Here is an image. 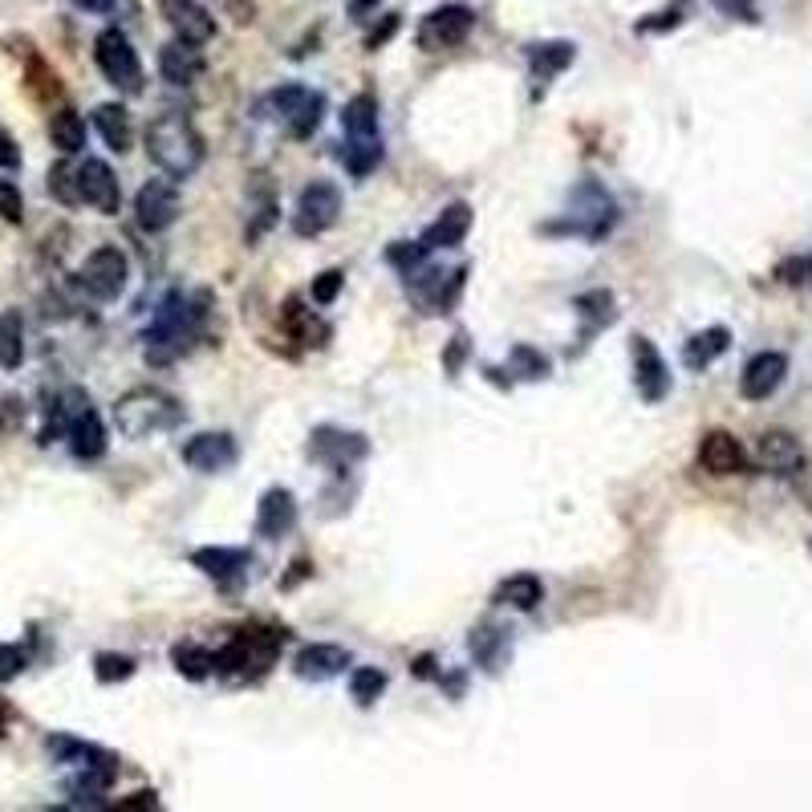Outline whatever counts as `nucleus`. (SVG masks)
<instances>
[{
    "instance_id": "nucleus-1",
    "label": "nucleus",
    "mask_w": 812,
    "mask_h": 812,
    "mask_svg": "<svg viewBox=\"0 0 812 812\" xmlns=\"http://www.w3.org/2000/svg\"><path fill=\"white\" fill-rule=\"evenodd\" d=\"M147 159L159 167L162 176L171 179H188L200 171L203 162V138L200 130L191 126L188 114H159L155 123L147 126Z\"/></svg>"
},
{
    "instance_id": "nucleus-2",
    "label": "nucleus",
    "mask_w": 812,
    "mask_h": 812,
    "mask_svg": "<svg viewBox=\"0 0 812 812\" xmlns=\"http://www.w3.org/2000/svg\"><path fill=\"white\" fill-rule=\"evenodd\" d=\"M183 423V407L176 394L159 387H135L114 402V426L126 439H150L162 431H176Z\"/></svg>"
},
{
    "instance_id": "nucleus-3",
    "label": "nucleus",
    "mask_w": 812,
    "mask_h": 812,
    "mask_svg": "<svg viewBox=\"0 0 812 812\" xmlns=\"http://www.w3.org/2000/svg\"><path fill=\"white\" fill-rule=\"evenodd\" d=\"M203 300L208 297H183V293H171L162 300L147 329V362H171V358L188 350L196 334H200Z\"/></svg>"
},
{
    "instance_id": "nucleus-4",
    "label": "nucleus",
    "mask_w": 812,
    "mask_h": 812,
    "mask_svg": "<svg viewBox=\"0 0 812 812\" xmlns=\"http://www.w3.org/2000/svg\"><path fill=\"white\" fill-rule=\"evenodd\" d=\"M285 637V630H244L224 650H215L212 671L220 678H232V683H252V678H261L276 663Z\"/></svg>"
},
{
    "instance_id": "nucleus-5",
    "label": "nucleus",
    "mask_w": 812,
    "mask_h": 812,
    "mask_svg": "<svg viewBox=\"0 0 812 812\" xmlns=\"http://www.w3.org/2000/svg\"><path fill=\"white\" fill-rule=\"evenodd\" d=\"M57 414L65 419V439L77 460H102L106 455V426H102L98 411L89 407V399L82 390H70L57 407Z\"/></svg>"
},
{
    "instance_id": "nucleus-6",
    "label": "nucleus",
    "mask_w": 812,
    "mask_h": 812,
    "mask_svg": "<svg viewBox=\"0 0 812 812\" xmlns=\"http://www.w3.org/2000/svg\"><path fill=\"white\" fill-rule=\"evenodd\" d=\"M94 62H98L102 77L110 86L126 89V94L143 89V62H138L135 45H130L123 29H102L98 41H94Z\"/></svg>"
},
{
    "instance_id": "nucleus-7",
    "label": "nucleus",
    "mask_w": 812,
    "mask_h": 812,
    "mask_svg": "<svg viewBox=\"0 0 812 812\" xmlns=\"http://www.w3.org/2000/svg\"><path fill=\"white\" fill-rule=\"evenodd\" d=\"M341 215V191L338 183H325V179H313L309 188L297 196V208H293V232L305 240L321 236L329 228L338 224Z\"/></svg>"
},
{
    "instance_id": "nucleus-8",
    "label": "nucleus",
    "mask_w": 812,
    "mask_h": 812,
    "mask_svg": "<svg viewBox=\"0 0 812 812\" xmlns=\"http://www.w3.org/2000/svg\"><path fill=\"white\" fill-rule=\"evenodd\" d=\"M268 106L276 110V118L288 126V135L293 138H309L325 118V94L321 89H309V86H281L273 89V98Z\"/></svg>"
},
{
    "instance_id": "nucleus-9",
    "label": "nucleus",
    "mask_w": 812,
    "mask_h": 812,
    "mask_svg": "<svg viewBox=\"0 0 812 812\" xmlns=\"http://www.w3.org/2000/svg\"><path fill=\"white\" fill-rule=\"evenodd\" d=\"M82 288H86L89 297L98 300H114L126 293V281H130V261H126L123 249H114V244H102L86 256L82 264V273H77Z\"/></svg>"
},
{
    "instance_id": "nucleus-10",
    "label": "nucleus",
    "mask_w": 812,
    "mask_h": 812,
    "mask_svg": "<svg viewBox=\"0 0 812 812\" xmlns=\"http://www.w3.org/2000/svg\"><path fill=\"white\" fill-rule=\"evenodd\" d=\"M179 212H183V203H179V188L176 179H147L135 196V220L143 232H167V228L176 224Z\"/></svg>"
},
{
    "instance_id": "nucleus-11",
    "label": "nucleus",
    "mask_w": 812,
    "mask_h": 812,
    "mask_svg": "<svg viewBox=\"0 0 812 812\" xmlns=\"http://www.w3.org/2000/svg\"><path fill=\"white\" fill-rule=\"evenodd\" d=\"M472 29H475V13L467 4H443V9L423 17V25H419V50L426 53L455 50V45H463V41L472 38Z\"/></svg>"
},
{
    "instance_id": "nucleus-12",
    "label": "nucleus",
    "mask_w": 812,
    "mask_h": 812,
    "mask_svg": "<svg viewBox=\"0 0 812 812\" xmlns=\"http://www.w3.org/2000/svg\"><path fill=\"white\" fill-rule=\"evenodd\" d=\"M370 451L366 435L358 431H341V426H317L309 439V460L334 467V472H346L350 463H358Z\"/></svg>"
},
{
    "instance_id": "nucleus-13",
    "label": "nucleus",
    "mask_w": 812,
    "mask_h": 812,
    "mask_svg": "<svg viewBox=\"0 0 812 812\" xmlns=\"http://www.w3.org/2000/svg\"><path fill=\"white\" fill-rule=\"evenodd\" d=\"M77 191H82V203L98 208L102 215H118V208H123L118 176L110 171V162H102V159L77 162Z\"/></svg>"
},
{
    "instance_id": "nucleus-14",
    "label": "nucleus",
    "mask_w": 812,
    "mask_h": 812,
    "mask_svg": "<svg viewBox=\"0 0 812 812\" xmlns=\"http://www.w3.org/2000/svg\"><path fill=\"white\" fill-rule=\"evenodd\" d=\"M236 460H240L236 439L228 435V431H203V435H191L183 443V463H188L191 472L215 475V472H228Z\"/></svg>"
},
{
    "instance_id": "nucleus-15",
    "label": "nucleus",
    "mask_w": 812,
    "mask_h": 812,
    "mask_svg": "<svg viewBox=\"0 0 812 812\" xmlns=\"http://www.w3.org/2000/svg\"><path fill=\"white\" fill-rule=\"evenodd\" d=\"M788 378V358L780 350H760L751 354L748 366H744V375H739V394L751 402H763L772 399L776 390L784 387Z\"/></svg>"
},
{
    "instance_id": "nucleus-16",
    "label": "nucleus",
    "mask_w": 812,
    "mask_h": 812,
    "mask_svg": "<svg viewBox=\"0 0 812 812\" xmlns=\"http://www.w3.org/2000/svg\"><path fill=\"white\" fill-rule=\"evenodd\" d=\"M630 358H634V387L646 402H663L671 394V370H666L663 354L650 338L630 341Z\"/></svg>"
},
{
    "instance_id": "nucleus-17",
    "label": "nucleus",
    "mask_w": 812,
    "mask_h": 812,
    "mask_svg": "<svg viewBox=\"0 0 812 812\" xmlns=\"http://www.w3.org/2000/svg\"><path fill=\"white\" fill-rule=\"evenodd\" d=\"M162 21L171 25L176 41H188V45H208L215 38V17L203 9L200 0H162L159 4Z\"/></svg>"
},
{
    "instance_id": "nucleus-18",
    "label": "nucleus",
    "mask_w": 812,
    "mask_h": 812,
    "mask_svg": "<svg viewBox=\"0 0 812 812\" xmlns=\"http://www.w3.org/2000/svg\"><path fill=\"white\" fill-rule=\"evenodd\" d=\"M297 528V496L288 487H268L256 504V537L276 540Z\"/></svg>"
},
{
    "instance_id": "nucleus-19",
    "label": "nucleus",
    "mask_w": 812,
    "mask_h": 812,
    "mask_svg": "<svg viewBox=\"0 0 812 812\" xmlns=\"http://www.w3.org/2000/svg\"><path fill=\"white\" fill-rule=\"evenodd\" d=\"M350 663H354L350 650L329 646V642H313V646L297 650L293 671H297V678H305V683H329V678H338Z\"/></svg>"
},
{
    "instance_id": "nucleus-20",
    "label": "nucleus",
    "mask_w": 812,
    "mask_h": 812,
    "mask_svg": "<svg viewBox=\"0 0 812 812\" xmlns=\"http://www.w3.org/2000/svg\"><path fill=\"white\" fill-rule=\"evenodd\" d=\"M472 232V203H447L443 212L426 224V232L419 236V249L423 252H435V249H455V244H463V236Z\"/></svg>"
},
{
    "instance_id": "nucleus-21",
    "label": "nucleus",
    "mask_w": 812,
    "mask_h": 812,
    "mask_svg": "<svg viewBox=\"0 0 812 812\" xmlns=\"http://www.w3.org/2000/svg\"><path fill=\"white\" fill-rule=\"evenodd\" d=\"M699 467L711 475H739L748 467V451L731 431H707L699 443Z\"/></svg>"
},
{
    "instance_id": "nucleus-22",
    "label": "nucleus",
    "mask_w": 812,
    "mask_h": 812,
    "mask_svg": "<svg viewBox=\"0 0 812 812\" xmlns=\"http://www.w3.org/2000/svg\"><path fill=\"white\" fill-rule=\"evenodd\" d=\"M191 565H196L203 577L220 581V586H232L236 577L249 573L252 552L249 549H224V545H215V549H196V552H191Z\"/></svg>"
},
{
    "instance_id": "nucleus-23",
    "label": "nucleus",
    "mask_w": 812,
    "mask_h": 812,
    "mask_svg": "<svg viewBox=\"0 0 812 812\" xmlns=\"http://www.w3.org/2000/svg\"><path fill=\"white\" fill-rule=\"evenodd\" d=\"M159 74L171 82V86H191L196 77L203 74V57L200 45H188V41H171L159 50Z\"/></svg>"
},
{
    "instance_id": "nucleus-24",
    "label": "nucleus",
    "mask_w": 812,
    "mask_h": 812,
    "mask_svg": "<svg viewBox=\"0 0 812 812\" xmlns=\"http://www.w3.org/2000/svg\"><path fill=\"white\" fill-rule=\"evenodd\" d=\"M573 57H577L573 41H532L528 45V70H532V77H537L540 86H549L561 70H569Z\"/></svg>"
},
{
    "instance_id": "nucleus-25",
    "label": "nucleus",
    "mask_w": 812,
    "mask_h": 812,
    "mask_svg": "<svg viewBox=\"0 0 812 812\" xmlns=\"http://www.w3.org/2000/svg\"><path fill=\"white\" fill-rule=\"evenodd\" d=\"M727 346H731V329H727V325L699 329V334L683 346V366H687V370H707L715 358H724Z\"/></svg>"
},
{
    "instance_id": "nucleus-26",
    "label": "nucleus",
    "mask_w": 812,
    "mask_h": 812,
    "mask_svg": "<svg viewBox=\"0 0 812 812\" xmlns=\"http://www.w3.org/2000/svg\"><path fill=\"white\" fill-rule=\"evenodd\" d=\"M94 126H98V135L106 138V147L126 155L130 143H135V126H130V110L118 106V102H102L98 110H94Z\"/></svg>"
},
{
    "instance_id": "nucleus-27",
    "label": "nucleus",
    "mask_w": 812,
    "mask_h": 812,
    "mask_svg": "<svg viewBox=\"0 0 812 812\" xmlns=\"http://www.w3.org/2000/svg\"><path fill=\"white\" fill-rule=\"evenodd\" d=\"M760 460L768 472L792 475L800 463H804V455H800L797 439L788 435V431H768V435L760 439Z\"/></svg>"
},
{
    "instance_id": "nucleus-28",
    "label": "nucleus",
    "mask_w": 812,
    "mask_h": 812,
    "mask_svg": "<svg viewBox=\"0 0 812 812\" xmlns=\"http://www.w3.org/2000/svg\"><path fill=\"white\" fill-rule=\"evenodd\" d=\"M492 601H496V605H513V610L528 613L545 601V586H540V577H532V573H516V577H508V581L496 586V598Z\"/></svg>"
},
{
    "instance_id": "nucleus-29",
    "label": "nucleus",
    "mask_w": 812,
    "mask_h": 812,
    "mask_svg": "<svg viewBox=\"0 0 812 812\" xmlns=\"http://www.w3.org/2000/svg\"><path fill=\"white\" fill-rule=\"evenodd\" d=\"M341 130L346 138H375L378 135V98L375 94H358L346 102L341 110Z\"/></svg>"
},
{
    "instance_id": "nucleus-30",
    "label": "nucleus",
    "mask_w": 812,
    "mask_h": 812,
    "mask_svg": "<svg viewBox=\"0 0 812 812\" xmlns=\"http://www.w3.org/2000/svg\"><path fill=\"white\" fill-rule=\"evenodd\" d=\"M25 362V317L17 309L0 313V366L17 370Z\"/></svg>"
},
{
    "instance_id": "nucleus-31",
    "label": "nucleus",
    "mask_w": 812,
    "mask_h": 812,
    "mask_svg": "<svg viewBox=\"0 0 812 812\" xmlns=\"http://www.w3.org/2000/svg\"><path fill=\"white\" fill-rule=\"evenodd\" d=\"M573 309H577V317L586 321V338H589V334H598V329H605V325L618 317L610 288H593V293H581V297L573 300Z\"/></svg>"
},
{
    "instance_id": "nucleus-32",
    "label": "nucleus",
    "mask_w": 812,
    "mask_h": 812,
    "mask_svg": "<svg viewBox=\"0 0 812 812\" xmlns=\"http://www.w3.org/2000/svg\"><path fill=\"white\" fill-rule=\"evenodd\" d=\"M50 143L62 150V155H77V150L86 147V123H82V114L70 110V106L53 114L50 118Z\"/></svg>"
},
{
    "instance_id": "nucleus-33",
    "label": "nucleus",
    "mask_w": 812,
    "mask_h": 812,
    "mask_svg": "<svg viewBox=\"0 0 812 812\" xmlns=\"http://www.w3.org/2000/svg\"><path fill=\"white\" fill-rule=\"evenodd\" d=\"M341 162H346V171L358 179H366L375 171L378 162H382V138H346V147H341Z\"/></svg>"
},
{
    "instance_id": "nucleus-34",
    "label": "nucleus",
    "mask_w": 812,
    "mask_h": 812,
    "mask_svg": "<svg viewBox=\"0 0 812 812\" xmlns=\"http://www.w3.org/2000/svg\"><path fill=\"white\" fill-rule=\"evenodd\" d=\"M171 663H176V671L183 678H191V683H203V678L212 675L215 654H212V650L196 646V642H179V646L171 650Z\"/></svg>"
},
{
    "instance_id": "nucleus-35",
    "label": "nucleus",
    "mask_w": 812,
    "mask_h": 812,
    "mask_svg": "<svg viewBox=\"0 0 812 812\" xmlns=\"http://www.w3.org/2000/svg\"><path fill=\"white\" fill-rule=\"evenodd\" d=\"M472 654L479 658V666L500 671V658L508 654V634L500 625H479V630H472Z\"/></svg>"
},
{
    "instance_id": "nucleus-36",
    "label": "nucleus",
    "mask_w": 812,
    "mask_h": 812,
    "mask_svg": "<svg viewBox=\"0 0 812 812\" xmlns=\"http://www.w3.org/2000/svg\"><path fill=\"white\" fill-rule=\"evenodd\" d=\"M285 321H288V329H293V338L305 341V346H325V338H329V325L317 321L313 309H300L297 300H288L285 305Z\"/></svg>"
},
{
    "instance_id": "nucleus-37",
    "label": "nucleus",
    "mask_w": 812,
    "mask_h": 812,
    "mask_svg": "<svg viewBox=\"0 0 812 812\" xmlns=\"http://www.w3.org/2000/svg\"><path fill=\"white\" fill-rule=\"evenodd\" d=\"M50 191H53V200L65 203V208L82 203V191H77V162H70V155L50 167Z\"/></svg>"
},
{
    "instance_id": "nucleus-38",
    "label": "nucleus",
    "mask_w": 812,
    "mask_h": 812,
    "mask_svg": "<svg viewBox=\"0 0 812 812\" xmlns=\"http://www.w3.org/2000/svg\"><path fill=\"white\" fill-rule=\"evenodd\" d=\"M382 690H387V675H382L378 666H358L350 675V695H354V703H362V707L378 703Z\"/></svg>"
},
{
    "instance_id": "nucleus-39",
    "label": "nucleus",
    "mask_w": 812,
    "mask_h": 812,
    "mask_svg": "<svg viewBox=\"0 0 812 812\" xmlns=\"http://www.w3.org/2000/svg\"><path fill=\"white\" fill-rule=\"evenodd\" d=\"M130 675H135V658H126V654H98L94 658V678L98 683H126Z\"/></svg>"
},
{
    "instance_id": "nucleus-40",
    "label": "nucleus",
    "mask_w": 812,
    "mask_h": 812,
    "mask_svg": "<svg viewBox=\"0 0 812 812\" xmlns=\"http://www.w3.org/2000/svg\"><path fill=\"white\" fill-rule=\"evenodd\" d=\"M341 285H346V273H341V268H325L321 276H313V288H309L313 305H334Z\"/></svg>"
},
{
    "instance_id": "nucleus-41",
    "label": "nucleus",
    "mask_w": 812,
    "mask_h": 812,
    "mask_svg": "<svg viewBox=\"0 0 812 812\" xmlns=\"http://www.w3.org/2000/svg\"><path fill=\"white\" fill-rule=\"evenodd\" d=\"M513 366L516 375L525 378H549V358L540 350H532V346H513Z\"/></svg>"
},
{
    "instance_id": "nucleus-42",
    "label": "nucleus",
    "mask_w": 812,
    "mask_h": 812,
    "mask_svg": "<svg viewBox=\"0 0 812 812\" xmlns=\"http://www.w3.org/2000/svg\"><path fill=\"white\" fill-rule=\"evenodd\" d=\"M0 215H4L9 224H21V220H25V196H21V188L9 183V179H0Z\"/></svg>"
},
{
    "instance_id": "nucleus-43",
    "label": "nucleus",
    "mask_w": 812,
    "mask_h": 812,
    "mask_svg": "<svg viewBox=\"0 0 812 812\" xmlns=\"http://www.w3.org/2000/svg\"><path fill=\"white\" fill-rule=\"evenodd\" d=\"M776 276H780V281H788V285H809L812 288V256L784 261L780 268H776Z\"/></svg>"
},
{
    "instance_id": "nucleus-44",
    "label": "nucleus",
    "mask_w": 812,
    "mask_h": 812,
    "mask_svg": "<svg viewBox=\"0 0 812 812\" xmlns=\"http://www.w3.org/2000/svg\"><path fill=\"white\" fill-rule=\"evenodd\" d=\"M25 663H29L25 650L9 646V642H4V646H0V683H9V678L21 675V671H25Z\"/></svg>"
},
{
    "instance_id": "nucleus-45",
    "label": "nucleus",
    "mask_w": 812,
    "mask_h": 812,
    "mask_svg": "<svg viewBox=\"0 0 812 812\" xmlns=\"http://www.w3.org/2000/svg\"><path fill=\"white\" fill-rule=\"evenodd\" d=\"M0 167H9V171L21 167V150H17V143H13L9 130H0Z\"/></svg>"
},
{
    "instance_id": "nucleus-46",
    "label": "nucleus",
    "mask_w": 812,
    "mask_h": 812,
    "mask_svg": "<svg viewBox=\"0 0 812 812\" xmlns=\"http://www.w3.org/2000/svg\"><path fill=\"white\" fill-rule=\"evenodd\" d=\"M394 29H399V17L390 13L387 21H382V29H375V33L366 38V50H378V45H387V41H390V33H394Z\"/></svg>"
},
{
    "instance_id": "nucleus-47",
    "label": "nucleus",
    "mask_w": 812,
    "mask_h": 812,
    "mask_svg": "<svg viewBox=\"0 0 812 812\" xmlns=\"http://www.w3.org/2000/svg\"><path fill=\"white\" fill-rule=\"evenodd\" d=\"M118 809H159L155 792H135L130 800H118Z\"/></svg>"
},
{
    "instance_id": "nucleus-48",
    "label": "nucleus",
    "mask_w": 812,
    "mask_h": 812,
    "mask_svg": "<svg viewBox=\"0 0 812 812\" xmlns=\"http://www.w3.org/2000/svg\"><path fill=\"white\" fill-rule=\"evenodd\" d=\"M82 13H110L114 9V0H74Z\"/></svg>"
},
{
    "instance_id": "nucleus-49",
    "label": "nucleus",
    "mask_w": 812,
    "mask_h": 812,
    "mask_svg": "<svg viewBox=\"0 0 812 812\" xmlns=\"http://www.w3.org/2000/svg\"><path fill=\"white\" fill-rule=\"evenodd\" d=\"M724 9H731V13H751V0H719Z\"/></svg>"
},
{
    "instance_id": "nucleus-50",
    "label": "nucleus",
    "mask_w": 812,
    "mask_h": 812,
    "mask_svg": "<svg viewBox=\"0 0 812 812\" xmlns=\"http://www.w3.org/2000/svg\"><path fill=\"white\" fill-rule=\"evenodd\" d=\"M350 9L362 17V13H370V9H378V0H350Z\"/></svg>"
}]
</instances>
